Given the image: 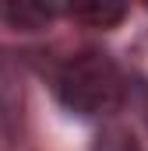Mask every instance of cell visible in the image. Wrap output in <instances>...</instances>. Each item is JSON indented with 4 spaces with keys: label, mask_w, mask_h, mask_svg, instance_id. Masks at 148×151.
<instances>
[{
    "label": "cell",
    "mask_w": 148,
    "mask_h": 151,
    "mask_svg": "<svg viewBox=\"0 0 148 151\" xmlns=\"http://www.w3.org/2000/svg\"><path fill=\"white\" fill-rule=\"evenodd\" d=\"M57 91H60V102L78 116H102L116 109V102L123 95V81H120L116 63L106 53L88 49L64 63Z\"/></svg>",
    "instance_id": "cell-1"
},
{
    "label": "cell",
    "mask_w": 148,
    "mask_h": 151,
    "mask_svg": "<svg viewBox=\"0 0 148 151\" xmlns=\"http://www.w3.org/2000/svg\"><path fill=\"white\" fill-rule=\"evenodd\" d=\"M71 18L106 28V25H116L123 18V7L120 4H78V7H71Z\"/></svg>",
    "instance_id": "cell-4"
},
{
    "label": "cell",
    "mask_w": 148,
    "mask_h": 151,
    "mask_svg": "<svg viewBox=\"0 0 148 151\" xmlns=\"http://www.w3.org/2000/svg\"><path fill=\"white\" fill-rule=\"evenodd\" d=\"M0 14L14 25V28H25V32H36L42 28L46 21H49V7H39V4H7V7H0Z\"/></svg>",
    "instance_id": "cell-2"
},
{
    "label": "cell",
    "mask_w": 148,
    "mask_h": 151,
    "mask_svg": "<svg viewBox=\"0 0 148 151\" xmlns=\"http://www.w3.org/2000/svg\"><path fill=\"white\" fill-rule=\"evenodd\" d=\"M92 151H145L141 148V141L127 130V127H102L99 130V137L92 141Z\"/></svg>",
    "instance_id": "cell-3"
}]
</instances>
